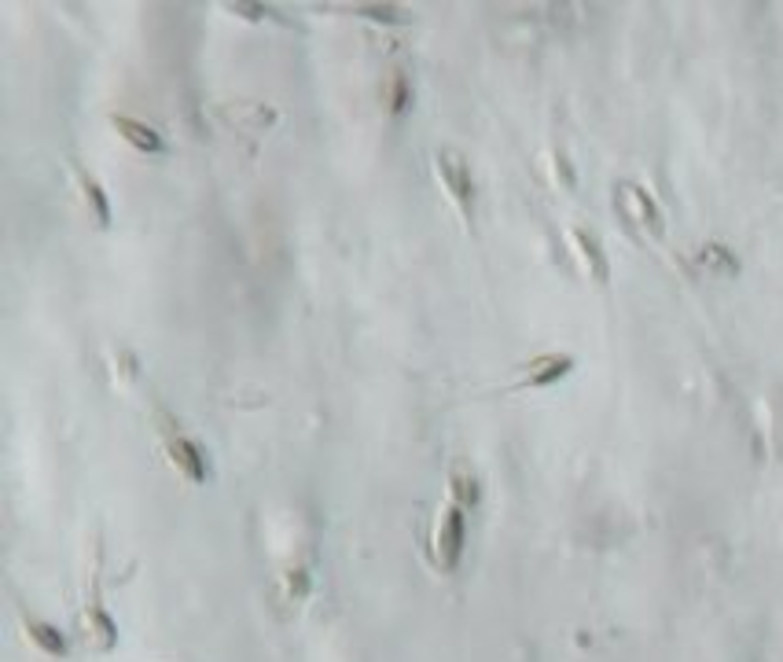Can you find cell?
<instances>
[{
  "instance_id": "obj_1",
  "label": "cell",
  "mask_w": 783,
  "mask_h": 662,
  "mask_svg": "<svg viewBox=\"0 0 783 662\" xmlns=\"http://www.w3.org/2000/svg\"><path fill=\"white\" fill-rule=\"evenodd\" d=\"M464 537H467V519L460 504H445L442 519H438V530H434V556H438V567L442 571H456V563L464 556Z\"/></svg>"
},
{
  "instance_id": "obj_2",
  "label": "cell",
  "mask_w": 783,
  "mask_h": 662,
  "mask_svg": "<svg viewBox=\"0 0 783 662\" xmlns=\"http://www.w3.org/2000/svg\"><path fill=\"white\" fill-rule=\"evenodd\" d=\"M438 177L449 188V195L456 199V206L471 217V206H475V181H471V166L460 151H438Z\"/></svg>"
},
{
  "instance_id": "obj_3",
  "label": "cell",
  "mask_w": 783,
  "mask_h": 662,
  "mask_svg": "<svg viewBox=\"0 0 783 662\" xmlns=\"http://www.w3.org/2000/svg\"><path fill=\"white\" fill-rule=\"evenodd\" d=\"M618 206H622V214L629 217L633 225L647 229L651 236H659L662 232L659 206L651 203V195H647L644 188H636V184H618Z\"/></svg>"
},
{
  "instance_id": "obj_4",
  "label": "cell",
  "mask_w": 783,
  "mask_h": 662,
  "mask_svg": "<svg viewBox=\"0 0 783 662\" xmlns=\"http://www.w3.org/2000/svg\"><path fill=\"white\" fill-rule=\"evenodd\" d=\"M170 460L177 464V471H181L188 482H206V475H210L203 449L195 446L192 438H184V434H173L170 438Z\"/></svg>"
},
{
  "instance_id": "obj_5",
  "label": "cell",
  "mask_w": 783,
  "mask_h": 662,
  "mask_svg": "<svg viewBox=\"0 0 783 662\" xmlns=\"http://www.w3.org/2000/svg\"><path fill=\"white\" fill-rule=\"evenodd\" d=\"M111 126L118 129V137H122L125 144H133V148L144 151V155H162V151H166V144H162L159 133H155L151 126H144V122H137V118L114 115Z\"/></svg>"
},
{
  "instance_id": "obj_6",
  "label": "cell",
  "mask_w": 783,
  "mask_h": 662,
  "mask_svg": "<svg viewBox=\"0 0 783 662\" xmlns=\"http://www.w3.org/2000/svg\"><path fill=\"white\" fill-rule=\"evenodd\" d=\"M574 368V361L570 357H559V354H545V357H537L534 365L526 368V376L519 379V387H548V383H556V379H563Z\"/></svg>"
},
{
  "instance_id": "obj_7",
  "label": "cell",
  "mask_w": 783,
  "mask_h": 662,
  "mask_svg": "<svg viewBox=\"0 0 783 662\" xmlns=\"http://www.w3.org/2000/svg\"><path fill=\"white\" fill-rule=\"evenodd\" d=\"M85 640H89L96 651L114 648V640H118V629H114L111 615H107L100 604H89V611H85Z\"/></svg>"
},
{
  "instance_id": "obj_8",
  "label": "cell",
  "mask_w": 783,
  "mask_h": 662,
  "mask_svg": "<svg viewBox=\"0 0 783 662\" xmlns=\"http://www.w3.org/2000/svg\"><path fill=\"white\" fill-rule=\"evenodd\" d=\"M570 243L578 247L581 262H585L589 276H596V280H607V258H603V251H600V243H596V236H589V232L574 229V232H570Z\"/></svg>"
},
{
  "instance_id": "obj_9",
  "label": "cell",
  "mask_w": 783,
  "mask_h": 662,
  "mask_svg": "<svg viewBox=\"0 0 783 662\" xmlns=\"http://www.w3.org/2000/svg\"><path fill=\"white\" fill-rule=\"evenodd\" d=\"M26 637L34 640V644L45 651V655H67V640H63V633H59L56 626H48V622L26 618Z\"/></svg>"
},
{
  "instance_id": "obj_10",
  "label": "cell",
  "mask_w": 783,
  "mask_h": 662,
  "mask_svg": "<svg viewBox=\"0 0 783 662\" xmlns=\"http://www.w3.org/2000/svg\"><path fill=\"white\" fill-rule=\"evenodd\" d=\"M78 184H81V195H85V203L92 206V217H96V225H107L111 221V203H107V195H103L100 181L89 177L85 170H78Z\"/></svg>"
},
{
  "instance_id": "obj_11",
  "label": "cell",
  "mask_w": 783,
  "mask_h": 662,
  "mask_svg": "<svg viewBox=\"0 0 783 662\" xmlns=\"http://www.w3.org/2000/svg\"><path fill=\"white\" fill-rule=\"evenodd\" d=\"M449 493H453V501L460 504V508L478 504V482L464 464H456V468L449 471Z\"/></svg>"
},
{
  "instance_id": "obj_12",
  "label": "cell",
  "mask_w": 783,
  "mask_h": 662,
  "mask_svg": "<svg viewBox=\"0 0 783 662\" xmlns=\"http://www.w3.org/2000/svg\"><path fill=\"white\" fill-rule=\"evenodd\" d=\"M699 265H703L706 273H717V276H732L739 269V262L732 258V254L725 251V247H717V243H710V247H703L699 251Z\"/></svg>"
},
{
  "instance_id": "obj_13",
  "label": "cell",
  "mask_w": 783,
  "mask_h": 662,
  "mask_svg": "<svg viewBox=\"0 0 783 662\" xmlns=\"http://www.w3.org/2000/svg\"><path fill=\"white\" fill-rule=\"evenodd\" d=\"M361 12H372V19H383V23H398L394 8H361Z\"/></svg>"
}]
</instances>
